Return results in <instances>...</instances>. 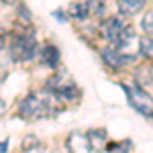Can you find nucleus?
I'll return each mask as SVG.
<instances>
[{
    "label": "nucleus",
    "mask_w": 153,
    "mask_h": 153,
    "mask_svg": "<svg viewBox=\"0 0 153 153\" xmlns=\"http://www.w3.org/2000/svg\"><path fill=\"white\" fill-rule=\"evenodd\" d=\"M19 14H21V19H27V21H31V12H29V8H27L25 4H21V6H19Z\"/></svg>",
    "instance_id": "4468645a"
},
{
    "label": "nucleus",
    "mask_w": 153,
    "mask_h": 153,
    "mask_svg": "<svg viewBox=\"0 0 153 153\" xmlns=\"http://www.w3.org/2000/svg\"><path fill=\"white\" fill-rule=\"evenodd\" d=\"M151 78H153V68H151Z\"/></svg>",
    "instance_id": "a211bd4d"
},
{
    "label": "nucleus",
    "mask_w": 153,
    "mask_h": 153,
    "mask_svg": "<svg viewBox=\"0 0 153 153\" xmlns=\"http://www.w3.org/2000/svg\"><path fill=\"white\" fill-rule=\"evenodd\" d=\"M41 61L51 68V70H55L59 63V49L55 45H45V47L41 49Z\"/></svg>",
    "instance_id": "0eeeda50"
},
{
    "label": "nucleus",
    "mask_w": 153,
    "mask_h": 153,
    "mask_svg": "<svg viewBox=\"0 0 153 153\" xmlns=\"http://www.w3.org/2000/svg\"><path fill=\"white\" fill-rule=\"evenodd\" d=\"M55 98L57 96L49 90L43 92H33L27 98L21 100L19 104V117L25 120H41V118H47L55 114Z\"/></svg>",
    "instance_id": "f257e3e1"
},
{
    "label": "nucleus",
    "mask_w": 153,
    "mask_h": 153,
    "mask_svg": "<svg viewBox=\"0 0 153 153\" xmlns=\"http://www.w3.org/2000/svg\"><path fill=\"white\" fill-rule=\"evenodd\" d=\"M125 94L129 98V104L143 117H153V96L147 94L141 86H129L125 84Z\"/></svg>",
    "instance_id": "7ed1b4c3"
},
{
    "label": "nucleus",
    "mask_w": 153,
    "mask_h": 153,
    "mask_svg": "<svg viewBox=\"0 0 153 153\" xmlns=\"http://www.w3.org/2000/svg\"><path fill=\"white\" fill-rule=\"evenodd\" d=\"M90 10L96 16H102L104 14V0H90Z\"/></svg>",
    "instance_id": "ddd939ff"
},
{
    "label": "nucleus",
    "mask_w": 153,
    "mask_h": 153,
    "mask_svg": "<svg viewBox=\"0 0 153 153\" xmlns=\"http://www.w3.org/2000/svg\"><path fill=\"white\" fill-rule=\"evenodd\" d=\"M53 16H55V19H59V21H65V14H63V12H53Z\"/></svg>",
    "instance_id": "2eb2a0df"
},
{
    "label": "nucleus",
    "mask_w": 153,
    "mask_h": 153,
    "mask_svg": "<svg viewBox=\"0 0 153 153\" xmlns=\"http://www.w3.org/2000/svg\"><path fill=\"white\" fill-rule=\"evenodd\" d=\"M102 35L104 39L108 41V45L114 49H125L129 47V43L135 39V31H133V27L129 23H125L123 19H118V16H112V19H108L102 23Z\"/></svg>",
    "instance_id": "f03ea898"
},
{
    "label": "nucleus",
    "mask_w": 153,
    "mask_h": 153,
    "mask_svg": "<svg viewBox=\"0 0 153 153\" xmlns=\"http://www.w3.org/2000/svg\"><path fill=\"white\" fill-rule=\"evenodd\" d=\"M141 27H143V31H145L147 35L153 37V8L145 12V16H143V21H141Z\"/></svg>",
    "instance_id": "f8f14e48"
},
{
    "label": "nucleus",
    "mask_w": 153,
    "mask_h": 153,
    "mask_svg": "<svg viewBox=\"0 0 153 153\" xmlns=\"http://www.w3.org/2000/svg\"><path fill=\"white\" fill-rule=\"evenodd\" d=\"M6 145H8V141L4 139V141H2V149H0V151H2V153H6Z\"/></svg>",
    "instance_id": "dca6fc26"
},
{
    "label": "nucleus",
    "mask_w": 153,
    "mask_h": 153,
    "mask_svg": "<svg viewBox=\"0 0 153 153\" xmlns=\"http://www.w3.org/2000/svg\"><path fill=\"white\" fill-rule=\"evenodd\" d=\"M70 14L74 19H78V21L88 19V14H92V10H90V0H82V2L70 4Z\"/></svg>",
    "instance_id": "9d476101"
},
{
    "label": "nucleus",
    "mask_w": 153,
    "mask_h": 153,
    "mask_svg": "<svg viewBox=\"0 0 153 153\" xmlns=\"http://www.w3.org/2000/svg\"><path fill=\"white\" fill-rule=\"evenodd\" d=\"M68 149H70V153H92L94 151L92 143L88 139V133L86 135L84 133H71L68 137Z\"/></svg>",
    "instance_id": "423d86ee"
},
{
    "label": "nucleus",
    "mask_w": 153,
    "mask_h": 153,
    "mask_svg": "<svg viewBox=\"0 0 153 153\" xmlns=\"http://www.w3.org/2000/svg\"><path fill=\"white\" fill-rule=\"evenodd\" d=\"M10 55L16 61H29L37 55V41L31 33L16 35L10 41Z\"/></svg>",
    "instance_id": "20e7f679"
},
{
    "label": "nucleus",
    "mask_w": 153,
    "mask_h": 153,
    "mask_svg": "<svg viewBox=\"0 0 153 153\" xmlns=\"http://www.w3.org/2000/svg\"><path fill=\"white\" fill-rule=\"evenodd\" d=\"M88 139H90V143H92L94 149H104V147H108V145H106V143H108V135H106L104 129L88 131Z\"/></svg>",
    "instance_id": "1a4fd4ad"
},
{
    "label": "nucleus",
    "mask_w": 153,
    "mask_h": 153,
    "mask_svg": "<svg viewBox=\"0 0 153 153\" xmlns=\"http://www.w3.org/2000/svg\"><path fill=\"white\" fill-rule=\"evenodd\" d=\"M145 6V0H118V10L127 16H133L139 10H143Z\"/></svg>",
    "instance_id": "6e6552de"
},
{
    "label": "nucleus",
    "mask_w": 153,
    "mask_h": 153,
    "mask_svg": "<svg viewBox=\"0 0 153 153\" xmlns=\"http://www.w3.org/2000/svg\"><path fill=\"white\" fill-rule=\"evenodd\" d=\"M133 59H135L133 55L123 53L120 49H114V47H106L104 51H102V61H104L110 70H120V68H125L127 63H131Z\"/></svg>",
    "instance_id": "39448f33"
},
{
    "label": "nucleus",
    "mask_w": 153,
    "mask_h": 153,
    "mask_svg": "<svg viewBox=\"0 0 153 153\" xmlns=\"http://www.w3.org/2000/svg\"><path fill=\"white\" fill-rule=\"evenodd\" d=\"M14 2H16V0H2V4H4V6H8V4H14Z\"/></svg>",
    "instance_id": "f3484780"
},
{
    "label": "nucleus",
    "mask_w": 153,
    "mask_h": 153,
    "mask_svg": "<svg viewBox=\"0 0 153 153\" xmlns=\"http://www.w3.org/2000/svg\"><path fill=\"white\" fill-rule=\"evenodd\" d=\"M139 51L143 57L153 59V39L151 37H141L139 39Z\"/></svg>",
    "instance_id": "9b49d317"
}]
</instances>
